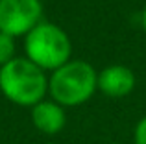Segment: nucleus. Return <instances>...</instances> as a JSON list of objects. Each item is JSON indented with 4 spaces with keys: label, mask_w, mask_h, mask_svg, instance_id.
Wrapping results in <instances>:
<instances>
[{
    "label": "nucleus",
    "mask_w": 146,
    "mask_h": 144,
    "mask_svg": "<svg viewBox=\"0 0 146 144\" xmlns=\"http://www.w3.org/2000/svg\"><path fill=\"white\" fill-rule=\"evenodd\" d=\"M0 90L13 104L33 107L48 92V79L44 70L28 57H13L0 67Z\"/></svg>",
    "instance_id": "f257e3e1"
},
{
    "label": "nucleus",
    "mask_w": 146,
    "mask_h": 144,
    "mask_svg": "<svg viewBox=\"0 0 146 144\" xmlns=\"http://www.w3.org/2000/svg\"><path fill=\"white\" fill-rule=\"evenodd\" d=\"M98 89V72L94 67L82 59L65 63L52 72L48 79V92L61 107L82 105Z\"/></svg>",
    "instance_id": "f03ea898"
},
{
    "label": "nucleus",
    "mask_w": 146,
    "mask_h": 144,
    "mask_svg": "<svg viewBox=\"0 0 146 144\" xmlns=\"http://www.w3.org/2000/svg\"><path fill=\"white\" fill-rule=\"evenodd\" d=\"M26 57L43 70H57L70 61L72 43L65 30L52 22H41L26 35Z\"/></svg>",
    "instance_id": "7ed1b4c3"
},
{
    "label": "nucleus",
    "mask_w": 146,
    "mask_h": 144,
    "mask_svg": "<svg viewBox=\"0 0 146 144\" xmlns=\"http://www.w3.org/2000/svg\"><path fill=\"white\" fill-rule=\"evenodd\" d=\"M41 0H0V32L11 37L28 35L41 24Z\"/></svg>",
    "instance_id": "20e7f679"
},
{
    "label": "nucleus",
    "mask_w": 146,
    "mask_h": 144,
    "mask_svg": "<svg viewBox=\"0 0 146 144\" xmlns=\"http://www.w3.org/2000/svg\"><path fill=\"white\" fill-rule=\"evenodd\" d=\"M98 89L109 98H124L135 89V74L124 65L106 67L98 74Z\"/></svg>",
    "instance_id": "39448f33"
},
{
    "label": "nucleus",
    "mask_w": 146,
    "mask_h": 144,
    "mask_svg": "<svg viewBox=\"0 0 146 144\" xmlns=\"http://www.w3.org/2000/svg\"><path fill=\"white\" fill-rule=\"evenodd\" d=\"M32 122L41 133L56 135L67 124V116L59 104L54 100H43L32 107Z\"/></svg>",
    "instance_id": "423d86ee"
},
{
    "label": "nucleus",
    "mask_w": 146,
    "mask_h": 144,
    "mask_svg": "<svg viewBox=\"0 0 146 144\" xmlns=\"http://www.w3.org/2000/svg\"><path fill=\"white\" fill-rule=\"evenodd\" d=\"M13 39L15 37L0 32V67H4L6 63H9L13 59V54H15V41Z\"/></svg>",
    "instance_id": "0eeeda50"
},
{
    "label": "nucleus",
    "mask_w": 146,
    "mask_h": 144,
    "mask_svg": "<svg viewBox=\"0 0 146 144\" xmlns=\"http://www.w3.org/2000/svg\"><path fill=\"white\" fill-rule=\"evenodd\" d=\"M135 144H146V116L135 126Z\"/></svg>",
    "instance_id": "6e6552de"
},
{
    "label": "nucleus",
    "mask_w": 146,
    "mask_h": 144,
    "mask_svg": "<svg viewBox=\"0 0 146 144\" xmlns=\"http://www.w3.org/2000/svg\"><path fill=\"white\" fill-rule=\"evenodd\" d=\"M143 28H144V32H146V7L143 9Z\"/></svg>",
    "instance_id": "1a4fd4ad"
}]
</instances>
